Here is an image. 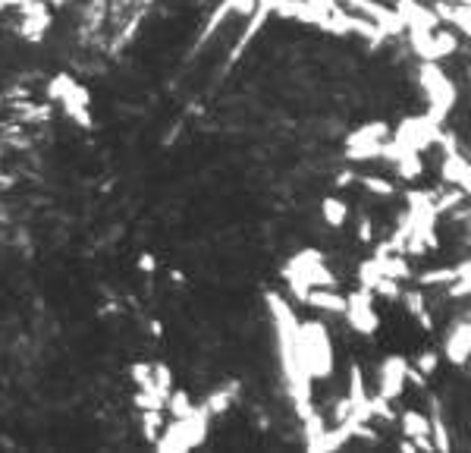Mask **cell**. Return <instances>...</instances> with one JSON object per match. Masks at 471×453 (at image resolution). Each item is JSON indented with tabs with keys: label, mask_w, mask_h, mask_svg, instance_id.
Returning a JSON list of instances; mask_svg holds the SVG:
<instances>
[{
	"label": "cell",
	"mask_w": 471,
	"mask_h": 453,
	"mask_svg": "<svg viewBox=\"0 0 471 453\" xmlns=\"http://www.w3.org/2000/svg\"><path fill=\"white\" fill-rule=\"evenodd\" d=\"M267 309H270V318H274L277 353H280V368H283V381H287V391L292 400H296V406L309 416L314 378L302 363V353H298V321L296 315H292L289 302L277 293L267 296Z\"/></svg>",
	"instance_id": "1"
},
{
	"label": "cell",
	"mask_w": 471,
	"mask_h": 453,
	"mask_svg": "<svg viewBox=\"0 0 471 453\" xmlns=\"http://www.w3.org/2000/svg\"><path fill=\"white\" fill-rule=\"evenodd\" d=\"M298 353H302V363L314 381H324L333 374V365H337V359H333V340L320 321L298 324Z\"/></svg>",
	"instance_id": "2"
},
{
	"label": "cell",
	"mask_w": 471,
	"mask_h": 453,
	"mask_svg": "<svg viewBox=\"0 0 471 453\" xmlns=\"http://www.w3.org/2000/svg\"><path fill=\"white\" fill-rule=\"evenodd\" d=\"M418 79H421V89L427 95V113H431L437 123H444L449 117V111L455 108V85L453 79L440 69L437 60H424L418 69Z\"/></svg>",
	"instance_id": "3"
},
{
	"label": "cell",
	"mask_w": 471,
	"mask_h": 453,
	"mask_svg": "<svg viewBox=\"0 0 471 453\" xmlns=\"http://www.w3.org/2000/svg\"><path fill=\"white\" fill-rule=\"evenodd\" d=\"M208 419H211L208 409L198 406L192 416H183V419L170 422L167 428H163V435L157 437V448H161V450H192V448H198V444L204 441V435H208Z\"/></svg>",
	"instance_id": "4"
},
{
	"label": "cell",
	"mask_w": 471,
	"mask_h": 453,
	"mask_svg": "<svg viewBox=\"0 0 471 453\" xmlns=\"http://www.w3.org/2000/svg\"><path fill=\"white\" fill-rule=\"evenodd\" d=\"M390 139V130L387 123H365L361 130H355L352 136L346 142V154L352 161H371V158H381L383 145H387Z\"/></svg>",
	"instance_id": "5"
},
{
	"label": "cell",
	"mask_w": 471,
	"mask_h": 453,
	"mask_svg": "<svg viewBox=\"0 0 471 453\" xmlns=\"http://www.w3.org/2000/svg\"><path fill=\"white\" fill-rule=\"evenodd\" d=\"M440 136H444V123H437L431 113H424V117L405 120L403 130L396 132V142L412 148V152H424L427 145H437Z\"/></svg>",
	"instance_id": "6"
},
{
	"label": "cell",
	"mask_w": 471,
	"mask_h": 453,
	"mask_svg": "<svg viewBox=\"0 0 471 453\" xmlns=\"http://www.w3.org/2000/svg\"><path fill=\"white\" fill-rule=\"evenodd\" d=\"M342 315L349 318L352 331H359V334H374L377 324H381L374 300H371V290H355L352 296H346V311Z\"/></svg>",
	"instance_id": "7"
},
{
	"label": "cell",
	"mask_w": 471,
	"mask_h": 453,
	"mask_svg": "<svg viewBox=\"0 0 471 453\" xmlns=\"http://www.w3.org/2000/svg\"><path fill=\"white\" fill-rule=\"evenodd\" d=\"M405 385H409V363L403 356H387L377 368V394L392 403L405 391Z\"/></svg>",
	"instance_id": "8"
},
{
	"label": "cell",
	"mask_w": 471,
	"mask_h": 453,
	"mask_svg": "<svg viewBox=\"0 0 471 453\" xmlns=\"http://www.w3.org/2000/svg\"><path fill=\"white\" fill-rule=\"evenodd\" d=\"M399 425H403V435L415 441L418 450H437L431 441V416L418 413V409H405V413L399 416Z\"/></svg>",
	"instance_id": "9"
},
{
	"label": "cell",
	"mask_w": 471,
	"mask_h": 453,
	"mask_svg": "<svg viewBox=\"0 0 471 453\" xmlns=\"http://www.w3.org/2000/svg\"><path fill=\"white\" fill-rule=\"evenodd\" d=\"M305 302H309L311 309L330 311V315H342V311H346V296H340L337 287H314L309 290Z\"/></svg>",
	"instance_id": "10"
},
{
	"label": "cell",
	"mask_w": 471,
	"mask_h": 453,
	"mask_svg": "<svg viewBox=\"0 0 471 453\" xmlns=\"http://www.w3.org/2000/svg\"><path fill=\"white\" fill-rule=\"evenodd\" d=\"M446 359L453 365H466L471 359V328L468 324H459V328L449 334L446 340Z\"/></svg>",
	"instance_id": "11"
},
{
	"label": "cell",
	"mask_w": 471,
	"mask_h": 453,
	"mask_svg": "<svg viewBox=\"0 0 471 453\" xmlns=\"http://www.w3.org/2000/svg\"><path fill=\"white\" fill-rule=\"evenodd\" d=\"M471 161L462 158V152L455 148V152H446L444 154V164H440V176H444V183L449 186H462V180H466Z\"/></svg>",
	"instance_id": "12"
},
{
	"label": "cell",
	"mask_w": 471,
	"mask_h": 453,
	"mask_svg": "<svg viewBox=\"0 0 471 453\" xmlns=\"http://www.w3.org/2000/svg\"><path fill=\"white\" fill-rule=\"evenodd\" d=\"M403 306L421 324V328L434 331V315H431V309H427V300L418 293V290H409V293H403Z\"/></svg>",
	"instance_id": "13"
},
{
	"label": "cell",
	"mask_w": 471,
	"mask_h": 453,
	"mask_svg": "<svg viewBox=\"0 0 471 453\" xmlns=\"http://www.w3.org/2000/svg\"><path fill=\"white\" fill-rule=\"evenodd\" d=\"M355 183H359L361 189H368L371 195H377V198H392V195H396V186H392L387 176H381V174H361V176H355Z\"/></svg>",
	"instance_id": "14"
},
{
	"label": "cell",
	"mask_w": 471,
	"mask_h": 453,
	"mask_svg": "<svg viewBox=\"0 0 471 453\" xmlns=\"http://www.w3.org/2000/svg\"><path fill=\"white\" fill-rule=\"evenodd\" d=\"M446 293L449 300H466V296H471V258L455 265V280L446 287Z\"/></svg>",
	"instance_id": "15"
},
{
	"label": "cell",
	"mask_w": 471,
	"mask_h": 453,
	"mask_svg": "<svg viewBox=\"0 0 471 453\" xmlns=\"http://www.w3.org/2000/svg\"><path fill=\"white\" fill-rule=\"evenodd\" d=\"M320 215H324V221L330 226H342L349 217V205L342 202V198L330 195V198H324V205H320Z\"/></svg>",
	"instance_id": "16"
},
{
	"label": "cell",
	"mask_w": 471,
	"mask_h": 453,
	"mask_svg": "<svg viewBox=\"0 0 471 453\" xmlns=\"http://www.w3.org/2000/svg\"><path fill=\"white\" fill-rule=\"evenodd\" d=\"M455 280V268H434V271H424L418 274V283L421 287H449Z\"/></svg>",
	"instance_id": "17"
},
{
	"label": "cell",
	"mask_w": 471,
	"mask_h": 453,
	"mask_svg": "<svg viewBox=\"0 0 471 453\" xmlns=\"http://www.w3.org/2000/svg\"><path fill=\"white\" fill-rule=\"evenodd\" d=\"M437 363H440L437 353H421V356L415 359V372L424 374V378H427V374H434V368H437Z\"/></svg>",
	"instance_id": "18"
},
{
	"label": "cell",
	"mask_w": 471,
	"mask_h": 453,
	"mask_svg": "<svg viewBox=\"0 0 471 453\" xmlns=\"http://www.w3.org/2000/svg\"><path fill=\"white\" fill-rule=\"evenodd\" d=\"M371 237H374V224H371V217H359V239L361 243H371Z\"/></svg>",
	"instance_id": "19"
},
{
	"label": "cell",
	"mask_w": 471,
	"mask_h": 453,
	"mask_svg": "<svg viewBox=\"0 0 471 453\" xmlns=\"http://www.w3.org/2000/svg\"><path fill=\"white\" fill-rule=\"evenodd\" d=\"M10 4H16V0H0V10H6Z\"/></svg>",
	"instance_id": "20"
}]
</instances>
